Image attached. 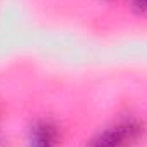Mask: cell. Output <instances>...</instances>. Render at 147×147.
I'll return each mask as SVG.
<instances>
[{
  "label": "cell",
  "mask_w": 147,
  "mask_h": 147,
  "mask_svg": "<svg viewBox=\"0 0 147 147\" xmlns=\"http://www.w3.org/2000/svg\"><path fill=\"white\" fill-rule=\"evenodd\" d=\"M57 140H58V134L51 123L41 121L33 128L31 147H57Z\"/></svg>",
  "instance_id": "cell-1"
},
{
  "label": "cell",
  "mask_w": 147,
  "mask_h": 147,
  "mask_svg": "<svg viewBox=\"0 0 147 147\" xmlns=\"http://www.w3.org/2000/svg\"><path fill=\"white\" fill-rule=\"evenodd\" d=\"M125 146H128V142H127L121 128L116 125L115 128L106 130V132L99 134L96 139H92L89 147H125Z\"/></svg>",
  "instance_id": "cell-2"
},
{
  "label": "cell",
  "mask_w": 147,
  "mask_h": 147,
  "mask_svg": "<svg viewBox=\"0 0 147 147\" xmlns=\"http://www.w3.org/2000/svg\"><path fill=\"white\" fill-rule=\"evenodd\" d=\"M135 5L139 7V9H147V0H135Z\"/></svg>",
  "instance_id": "cell-3"
}]
</instances>
